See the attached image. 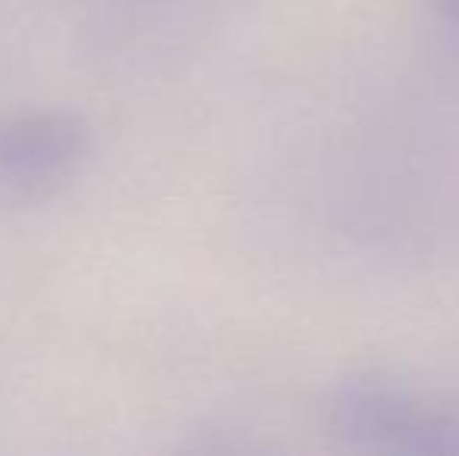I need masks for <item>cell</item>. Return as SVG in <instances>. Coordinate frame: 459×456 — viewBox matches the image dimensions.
Instances as JSON below:
<instances>
[{
    "instance_id": "1",
    "label": "cell",
    "mask_w": 459,
    "mask_h": 456,
    "mask_svg": "<svg viewBox=\"0 0 459 456\" xmlns=\"http://www.w3.org/2000/svg\"><path fill=\"white\" fill-rule=\"evenodd\" d=\"M338 434L359 447L403 453H459V416L429 409L381 372L347 378L332 400Z\"/></svg>"
},
{
    "instance_id": "2",
    "label": "cell",
    "mask_w": 459,
    "mask_h": 456,
    "mask_svg": "<svg viewBox=\"0 0 459 456\" xmlns=\"http://www.w3.org/2000/svg\"><path fill=\"white\" fill-rule=\"evenodd\" d=\"M82 153V132L66 116H25L0 132V185L44 191L60 182Z\"/></svg>"
},
{
    "instance_id": "3",
    "label": "cell",
    "mask_w": 459,
    "mask_h": 456,
    "mask_svg": "<svg viewBox=\"0 0 459 456\" xmlns=\"http://www.w3.org/2000/svg\"><path fill=\"white\" fill-rule=\"evenodd\" d=\"M435 4L441 6L444 16H447L450 22H454L456 29H459V0H435Z\"/></svg>"
}]
</instances>
